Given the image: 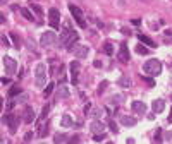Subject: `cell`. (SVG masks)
<instances>
[{
    "instance_id": "30",
    "label": "cell",
    "mask_w": 172,
    "mask_h": 144,
    "mask_svg": "<svg viewBox=\"0 0 172 144\" xmlns=\"http://www.w3.org/2000/svg\"><path fill=\"white\" fill-rule=\"evenodd\" d=\"M155 143H162V129H157L155 132Z\"/></svg>"
},
{
    "instance_id": "24",
    "label": "cell",
    "mask_w": 172,
    "mask_h": 144,
    "mask_svg": "<svg viewBox=\"0 0 172 144\" xmlns=\"http://www.w3.org/2000/svg\"><path fill=\"white\" fill-rule=\"evenodd\" d=\"M54 141H55V143H67V141H69V137L66 136V134H55Z\"/></svg>"
},
{
    "instance_id": "26",
    "label": "cell",
    "mask_w": 172,
    "mask_h": 144,
    "mask_svg": "<svg viewBox=\"0 0 172 144\" xmlns=\"http://www.w3.org/2000/svg\"><path fill=\"white\" fill-rule=\"evenodd\" d=\"M21 91H22V89H21L19 86H12V88H10V91H9V96H10V98H14V96L21 95Z\"/></svg>"
},
{
    "instance_id": "41",
    "label": "cell",
    "mask_w": 172,
    "mask_h": 144,
    "mask_svg": "<svg viewBox=\"0 0 172 144\" xmlns=\"http://www.w3.org/2000/svg\"><path fill=\"white\" fill-rule=\"evenodd\" d=\"M167 120H169V122H172V110L169 112V118H167Z\"/></svg>"
},
{
    "instance_id": "16",
    "label": "cell",
    "mask_w": 172,
    "mask_h": 144,
    "mask_svg": "<svg viewBox=\"0 0 172 144\" xmlns=\"http://www.w3.org/2000/svg\"><path fill=\"white\" fill-rule=\"evenodd\" d=\"M121 123L124 127H133V125H136V118H133L129 115H122L121 117Z\"/></svg>"
},
{
    "instance_id": "22",
    "label": "cell",
    "mask_w": 172,
    "mask_h": 144,
    "mask_svg": "<svg viewBox=\"0 0 172 144\" xmlns=\"http://www.w3.org/2000/svg\"><path fill=\"white\" fill-rule=\"evenodd\" d=\"M103 53L105 55H114V47H112V43H109V41H107V43H105V45H103Z\"/></svg>"
},
{
    "instance_id": "10",
    "label": "cell",
    "mask_w": 172,
    "mask_h": 144,
    "mask_svg": "<svg viewBox=\"0 0 172 144\" xmlns=\"http://www.w3.org/2000/svg\"><path fill=\"white\" fill-rule=\"evenodd\" d=\"M71 52L74 53V57H76V58H84V57L88 55L89 48L86 47V45H79V47H74L72 50H71Z\"/></svg>"
},
{
    "instance_id": "33",
    "label": "cell",
    "mask_w": 172,
    "mask_h": 144,
    "mask_svg": "<svg viewBox=\"0 0 172 144\" xmlns=\"http://www.w3.org/2000/svg\"><path fill=\"white\" fill-rule=\"evenodd\" d=\"M121 101H124V96H114V98H112V103H114V105H117V103H121Z\"/></svg>"
},
{
    "instance_id": "31",
    "label": "cell",
    "mask_w": 172,
    "mask_h": 144,
    "mask_svg": "<svg viewBox=\"0 0 172 144\" xmlns=\"http://www.w3.org/2000/svg\"><path fill=\"white\" fill-rule=\"evenodd\" d=\"M107 86H109V82H107V81H103L102 84H100V88H98V95H102L103 91H105V88H107Z\"/></svg>"
},
{
    "instance_id": "2",
    "label": "cell",
    "mask_w": 172,
    "mask_h": 144,
    "mask_svg": "<svg viewBox=\"0 0 172 144\" xmlns=\"http://www.w3.org/2000/svg\"><path fill=\"white\" fill-rule=\"evenodd\" d=\"M143 70L146 72V74H150V75H158L160 72H162V64H160V60H157V58L146 60L143 64Z\"/></svg>"
},
{
    "instance_id": "6",
    "label": "cell",
    "mask_w": 172,
    "mask_h": 144,
    "mask_svg": "<svg viewBox=\"0 0 172 144\" xmlns=\"http://www.w3.org/2000/svg\"><path fill=\"white\" fill-rule=\"evenodd\" d=\"M4 65H5L7 75H14L17 72V62L14 58H10V57H4Z\"/></svg>"
},
{
    "instance_id": "19",
    "label": "cell",
    "mask_w": 172,
    "mask_h": 144,
    "mask_svg": "<svg viewBox=\"0 0 172 144\" xmlns=\"http://www.w3.org/2000/svg\"><path fill=\"white\" fill-rule=\"evenodd\" d=\"M138 40L141 41V43H144V45L151 47V48H155V47H157V43H155L153 40H150L148 36H144V34H138Z\"/></svg>"
},
{
    "instance_id": "27",
    "label": "cell",
    "mask_w": 172,
    "mask_h": 144,
    "mask_svg": "<svg viewBox=\"0 0 172 144\" xmlns=\"http://www.w3.org/2000/svg\"><path fill=\"white\" fill-rule=\"evenodd\" d=\"M54 89H55V82H50L47 88H45V93H43V95H45V96L48 98V96L52 95V91H54Z\"/></svg>"
},
{
    "instance_id": "18",
    "label": "cell",
    "mask_w": 172,
    "mask_h": 144,
    "mask_svg": "<svg viewBox=\"0 0 172 144\" xmlns=\"http://www.w3.org/2000/svg\"><path fill=\"white\" fill-rule=\"evenodd\" d=\"M119 60L121 62H129V50L126 45L121 47V52H119Z\"/></svg>"
},
{
    "instance_id": "5",
    "label": "cell",
    "mask_w": 172,
    "mask_h": 144,
    "mask_svg": "<svg viewBox=\"0 0 172 144\" xmlns=\"http://www.w3.org/2000/svg\"><path fill=\"white\" fill-rule=\"evenodd\" d=\"M48 24L54 27V29H59V27H60V12H59L55 7L48 10Z\"/></svg>"
},
{
    "instance_id": "7",
    "label": "cell",
    "mask_w": 172,
    "mask_h": 144,
    "mask_svg": "<svg viewBox=\"0 0 172 144\" xmlns=\"http://www.w3.org/2000/svg\"><path fill=\"white\" fill-rule=\"evenodd\" d=\"M69 69H71V82L72 84H77V81H79V69H81V65H79V62L74 60L69 64Z\"/></svg>"
},
{
    "instance_id": "9",
    "label": "cell",
    "mask_w": 172,
    "mask_h": 144,
    "mask_svg": "<svg viewBox=\"0 0 172 144\" xmlns=\"http://www.w3.org/2000/svg\"><path fill=\"white\" fill-rule=\"evenodd\" d=\"M4 123H7V127L10 129V132H16V130H17V125H19L17 117L12 115V113H7V115L4 117Z\"/></svg>"
},
{
    "instance_id": "13",
    "label": "cell",
    "mask_w": 172,
    "mask_h": 144,
    "mask_svg": "<svg viewBox=\"0 0 172 144\" xmlns=\"http://www.w3.org/2000/svg\"><path fill=\"white\" fill-rule=\"evenodd\" d=\"M48 130H50V122H48V118H47V120H43V123H40V127H38V136L47 137Z\"/></svg>"
},
{
    "instance_id": "21",
    "label": "cell",
    "mask_w": 172,
    "mask_h": 144,
    "mask_svg": "<svg viewBox=\"0 0 172 144\" xmlns=\"http://www.w3.org/2000/svg\"><path fill=\"white\" fill-rule=\"evenodd\" d=\"M21 14H22V17H24V19H28V21H34V16L33 14H31V10H29V9H21Z\"/></svg>"
},
{
    "instance_id": "12",
    "label": "cell",
    "mask_w": 172,
    "mask_h": 144,
    "mask_svg": "<svg viewBox=\"0 0 172 144\" xmlns=\"http://www.w3.org/2000/svg\"><path fill=\"white\" fill-rule=\"evenodd\" d=\"M22 120H24V123H33L34 122V112H33V108H31V106H26V108H24Z\"/></svg>"
},
{
    "instance_id": "3",
    "label": "cell",
    "mask_w": 172,
    "mask_h": 144,
    "mask_svg": "<svg viewBox=\"0 0 172 144\" xmlns=\"http://www.w3.org/2000/svg\"><path fill=\"white\" fill-rule=\"evenodd\" d=\"M47 82V69H45V64H38L36 65V72H34V84L41 88L45 86Z\"/></svg>"
},
{
    "instance_id": "36",
    "label": "cell",
    "mask_w": 172,
    "mask_h": 144,
    "mask_svg": "<svg viewBox=\"0 0 172 144\" xmlns=\"http://www.w3.org/2000/svg\"><path fill=\"white\" fill-rule=\"evenodd\" d=\"M131 24H133V26H139V24H141V19H133Z\"/></svg>"
},
{
    "instance_id": "37",
    "label": "cell",
    "mask_w": 172,
    "mask_h": 144,
    "mask_svg": "<svg viewBox=\"0 0 172 144\" xmlns=\"http://www.w3.org/2000/svg\"><path fill=\"white\" fill-rule=\"evenodd\" d=\"M31 137H33V134H31V132H28L26 136H24V141H26V143H29V141H31Z\"/></svg>"
},
{
    "instance_id": "38",
    "label": "cell",
    "mask_w": 172,
    "mask_h": 144,
    "mask_svg": "<svg viewBox=\"0 0 172 144\" xmlns=\"http://www.w3.org/2000/svg\"><path fill=\"white\" fill-rule=\"evenodd\" d=\"M93 65H95L96 69H100V67H102V62H100V60H95V62H93Z\"/></svg>"
},
{
    "instance_id": "4",
    "label": "cell",
    "mask_w": 172,
    "mask_h": 144,
    "mask_svg": "<svg viewBox=\"0 0 172 144\" xmlns=\"http://www.w3.org/2000/svg\"><path fill=\"white\" fill-rule=\"evenodd\" d=\"M69 10H71V14H72L74 21L77 22V26L86 27V19H84V16H83V10L79 9V7H77V5H69Z\"/></svg>"
},
{
    "instance_id": "23",
    "label": "cell",
    "mask_w": 172,
    "mask_h": 144,
    "mask_svg": "<svg viewBox=\"0 0 172 144\" xmlns=\"http://www.w3.org/2000/svg\"><path fill=\"white\" fill-rule=\"evenodd\" d=\"M48 113H50V105H45L43 110H41V113H40V120H41V122H43V120H47Z\"/></svg>"
},
{
    "instance_id": "39",
    "label": "cell",
    "mask_w": 172,
    "mask_h": 144,
    "mask_svg": "<svg viewBox=\"0 0 172 144\" xmlns=\"http://www.w3.org/2000/svg\"><path fill=\"white\" fill-rule=\"evenodd\" d=\"M165 36H171L172 38V29H165Z\"/></svg>"
},
{
    "instance_id": "17",
    "label": "cell",
    "mask_w": 172,
    "mask_h": 144,
    "mask_svg": "<svg viewBox=\"0 0 172 144\" xmlns=\"http://www.w3.org/2000/svg\"><path fill=\"white\" fill-rule=\"evenodd\" d=\"M67 96H69L67 86H66V84H60L59 89H57V96H55V98H57V100H60V98H67Z\"/></svg>"
},
{
    "instance_id": "29",
    "label": "cell",
    "mask_w": 172,
    "mask_h": 144,
    "mask_svg": "<svg viewBox=\"0 0 172 144\" xmlns=\"http://www.w3.org/2000/svg\"><path fill=\"white\" fill-rule=\"evenodd\" d=\"M119 86H126V88H129L131 81H129V79H126V77H121V79H119Z\"/></svg>"
},
{
    "instance_id": "28",
    "label": "cell",
    "mask_w": 172,
    "mask_h": 144,
    "mask_svg": "<svg viewBox=\"0 0 172 144\" xmlns=\"http://www.w3.org/2000/svg\"><path fill=\"white\" fill-rule=\"evenodd\" d=\"M109 129L112 130V132H114V134H115V132H119V127H117V123L114 122V120H112V118H109Z\"/></svg>"
},
{
    "instance_id": "8",
    "label": "cell",
    "mask_w": 172,
    "mask_h": 144,
    "mask_svg": "<svg viewBox=\"0 0 172 144\" xmlns=\"http://www.w3.org/2000/svg\"><path fill=\"white\" fill-rule=\"evenodd\" d=\"M55 40H57V36H55L54 31H47V33L41 34L40 43H41V47H50V45H54L55 43Z\"/></svg>"
},
{
    "instance_id": "15",
    "label": "cell",
    "mask_w": 172,
    "mask_h": 144,
    "mask_svg": "<svg viewBox=\"0 0 172 144\" xmlns=\"http://www.w3.org/2000/svg\"><path fill=\"white\" fill-rule=\"evenodd\" d=\"M151 110H153L155 113H162L165 110V101L164 100H155V101L151 103Z\"/></svg>"
},
{
    "instance_id": "20",
    "label": "cell",
    "mask_w": 172,
    "mask_h": 144,
    "mask_svg": "<svg viewBox=\"0 0 172 144\" xmlns=\"http://www.w3.org/2000/svg\"><path fill=\"white\" fill-rule=\"evenodd\" d=\"M60 123H62V127H72V125H74V120H72V117L71 115H64L62 117V120H60Z\"/></svg>"
},
{
    "instance_id": "34",
    "label": "cell",
    "mask_w": 172,
    "mask_h": 144,
    "mask_svg": "<svg viewBox=\"0 0 172 144\" xmlns=\"http://www.w3.org/2000/svg\"><path fill=\"white\" fill-rule=\"evenodd\" d=\"M10 40H12V43L16 45V48H19V40H17V36H16V34H10Z\"/></svg>"
},
{
    "instance_id": "1",
    "label": "cell",
    "mask_w": 172,
    "mask_h": 144,
    "mask_svg": "<svg viewBox=\"0 0 172 144\" xmlns=\"http://www.w3.org/2000/svg\"><path fill=\"white\" fill-rule=\"evenodd\" d=\"M77 40H79V34L76 33L74 29H71V27H69V29H64V33H62V36H60L62 47L67 48V50H72Z\"/></svg>"
},
{
    "instance_id": "11",
    "label": "cell",
    "mask_w": 172,
    "mask_h": 144,
    "mask_svg": "<svg viewBox=\"0 0 172 144\" xmlns=\"http://www.w3.org/2000/svg\"><path fill=\"white\" fill-rule=\"evenodd\" d=\"M131 110H133L136 115H144V113H146V105H144L143 101H133Z\"/></svg>"
},
{
    "instance_id": "32",
    "label": "cell",
    "mask_w": 172,
    "mask_h": 144,
    "mask_svg": "<svg viewBox=\"0 0 172 144\" xmlns=\"http://www.w3.org/2000/svg\"><path fill=\"white\" fill-rule=\"evenodd\" d=\"M105 139V134H93V141H103Z\"/></svg>"
},
{
    "instance_id": "25",
    "label": "cell",
    "mask_w": 172,
    "mask_h": 144,
    "mask_svg": "<svg viewBox=\"0 0 172 144\" xmlns=\"http://www.w3.org/2000/svg\"><path fill=\"white\" fill-rule=\"evenodd\" d=\"M148 45H136V53H139V55H146L148 53Z\"/></svg>"
},
{
    "instance_id": "40",
    "label": "cell",
    "mask_w": 172,
    "mask_h": 144,
    "mask_svg": "<svg viewBox=\"0 0 172 144\" xmlns=\"http://www.w3.org/2000/svg\"><path fill=\"white\" fill-rule=\"evenodd\" d=\"M143 79L148 82V84H151V86H153V79H148V77H143Z\"/></svg>"
},
{
    "instance_id": "14",
    "label": "cell",
    "mask_w": 172,
    "mask_h": 144,
    "mask_svg": "<svg viewBox=\"0 0 172 144\" xmlns=\"http://www.w3.org/2000/svg\"><path fill=\"white\" fill-rule=\"evenodd\" d=\"M89 130H91L93 134H102L103 130H105V125H103L100 120H95V122H91V125H89Z\"/></svg>"
},
{
    "instance_id": "35",
    "label": "cell",
    "mask_w": 172,
    "mask_h": 144,
    "mask_svg": "<svg viewBox=\"0 0 172 144\" xmlns=\"http://www.w3.org/2000/svg\"><path fill=\"white\" fill-rule=\"evenodd\" d=\"M31 9H33V10H34L36 14H38V16H41V14H43V12H41V9H40L38 5H31Z\"/></svg>"
}]
</instances>
